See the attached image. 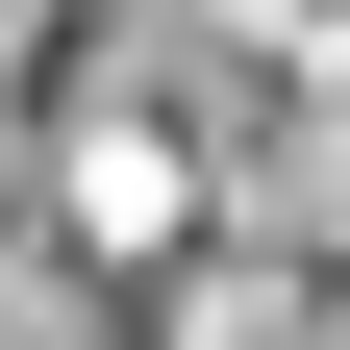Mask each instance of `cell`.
I'll use <instances>...</instances> for the list:
<instances>
[{
    "instance_id": "1",
    "label": "cell",
    "mask_w": 350,
    "mask_h": 350,
    "mask_svg": "<svg viewBox=\"0 0 350 350\" xmlns=\"http://www.w3.org/2000/svg\"><path fill=\"white\" fill-rule=\"evenodd\" d=\"M51 226L100 250V275H175V250L226 226V175H200V125H175V100H75V150H51Z\"/></svg>"
}]
</instances>
